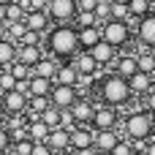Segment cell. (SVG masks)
<instances>
[{
	"label": "cell",
	"mask_w": 155,
	"mask_h": 155,
	"mask_svg": "<svg viewBox=\"0 0 155 155\" xmlns=\"http://www.w3.org/2000/svg\"><path fill=\"white\" fill-rule=\"evenodd\" d=\"M46 49L57 60H71L79 52V30H76V25H54L46 33Z\"/></svg>",
	"instance_id": "obj_1"
},
{
	"label": "cell",
	"mask_w": 155,
	"mask_h": 155,
	"mask_svg": "<svg viewBox=\"0 0 155 155\" xmlns=\"http://www.w3.org/2000/svg\"><path fill=\"white\" fill-rule=\"evenodd\" d=\"M98 93H101V101H104L106 106H114V109L125 106V104L134 98L128 79L120 76V74H109V76H104L101 84H98Z\"/></svg>",
	"instance_id": "obj_2"
},
{
	"label": "cell",
	"mask_w": 155,
	"mask_h": 155,
	"mask_svg": "<svg viewBox=\"0 0 155 155\" xmlns=\"http://www.w3.org/2000/svg\"><path fill=\"white\" fill-rule=\"evenodd\" d=\"M153 128H155V117L147 109H136L125 117V136L134 139H153Z\"/></svg>",
	"instance_id": "obj_3"
},
{
	"label": "cell",
	"mask_w": 155,
	"mask_h": 155,
	"mask_svg": "<svg viewBox=\"0 0 155 155\" xmlns=\"http://www.w3.org/2000/svg\"><path fill=\"white\" fill-rule=\"evenodd\" d=\"M101 38L120 49V46H125L131 41V25L123 22V19H109V22L101 25Z\"/></svg>",
	"instance_id": "obj_4"
},
{
	"label": "cell",
	"mask_w": 155,
	"mask_h": 155,
	"mask_svg": "<svg viewBox=\"0 0 155 155\" xmlns=\"http://www.w3.org/2000/svg\"><path fill=\"white\" fill-rule=\"evenodd\" d=\"M46 14L54 25H71L79 14L76 0H49L46 3Z\"/></svg>",
	"instance_id": "obj_5"
},
{
	"label": "cell",
	"mask_w": 155,
	"mask_h": 155,
	"mask_svg": "<svg viewBox=\"0 0 155 155\" xmlns=\"http://www.w3.org/2000/svg\"><path fill=\"white\" fill-rule=\"evenodd\" d=\"M117 120H120V114H117V109L114 106H95V114H93V131H117Z\"/></svg>",
	"instance_id": "obj_6"
},
{
	"label": "cell",
	"mask_w": 155,
	"mask_h": 155,
	"mask_svg": "<svg viewBox=\"0 0 155 155\" xmlns=\"http://www.w3.org/2000/svg\"><path fill=\"white\" fill-rule=\"evenodd\" d=\"M76 98H79V90L71 87V84H54L52 93H49V101H52V106H57V109H71V106L76 104Z\"/></svg>",
	"instance_id": "obj_7"
},
{
	"label": "cell",
	"mask_w": 155,
	"mask_h": 155,
	"mask_svg": "<svg viewBox=\"0 0 155 155\" xmlns=\"http://www.w3.org/2000/svg\"><path fill=\"white\" fill-rule=\"evenodd\" d=\"M90 54H93V60L98 63V65H112V63H117V46H112V44H106L104 38L93 46V49H87Z\"/></svg>",
	"instance_id": "obj_8"
},
{
	"label": "cell",
	"mask_w": 155,
	"mask_h": 155,
	"mask_svg": "<svg viewBox=\"0 0 155 155\" xmlns=\"http://www.w3.org/2000/svg\"><path fill=\"white\" fill-rule=\"evenodd\" d=\"M71 63H74V68L79 71V76H98V63L93 60V54L90 52H84V49H79L74 57H71Z\"/></svg>",
	"instance_id": "obj_9"
},
{
	"label": "cell",
	"mask_w": 155,
	"mask_h": 155,
	"mask_svg": "<svg viewBox=\"0 0 155 155\" xmlns=\"http://www.w3.org/2000/svg\"><path fill=\"white\" fill-rule=\"evenodd\" d=\"M87 147H95V131L87 128V125H76L71 131V150H87Z\"/></svg>",
	"instance_id": "obj_10"
},
{
	"label": "cell",
	"mask_w": 155,
	"mask_h": 155,
	"mask_svg": "<svg viewBox=\"0 0 155 155\" xmlns=\"http://www.w3.org/2000/svg\"><path fill=\"white\" fill-rule=\"evenodd\" d=\"M27 101H30V95H25V93H19V90L3 93L5 114H25V112H27Z\"/></svg>",
	"instance_id": "obj_11"
},
{
	"label": "cell",
	"mask_w": 155,
	"mask_h": 155,
	"mask_svg": "<svg viewBox=\"0 0 155 155\" xmlns=\"http://www.w3.org/2000/svg\"><path fill=\"white\" fill-rule=\"evenodd\" d=\"M71 114H74V120H76V125H87V123H93V114H95V106H93V101L90 98H76V104L68 109Z\"/></svg>",
	"instance_id": "obj_12"
},
{
	"label": "cell",
	"mask_w": 155,
	"mask_h": 155,
	"mask_svg": "<svg viewBox=\"0 0 155 155\" xmlns=\"http://www.w3.org/2000/svg\"><path fill=\"white\" fill-rule=\"evenodd\" d=\"M136 33H139V41L144 46H153L155 49V11L136 22Z\"/></svg>",
	"instance_id": "obj_13"
},
{
	"label": "cell",
	"mask_w": 155,
	"mask_h": 155,
	"mask_svg": "<svg viewBox=\"0 0 155 155\" xmlns=\"http://www.w3.org/2000/svg\"><path fill=\"white\" fill-rule=\"evenodd\" d=\"M41 57H44L41 44H19V46H16V60L25 63V65H30V68H33Z\"/></svg>",
	"instance_id": "obj_14"
},
{
	"label": "cell",
	"mask_w": 155,
	"mask_h": 155,
	"mask_svg": "<svg viewBox=\"0 0 155 155\" xmlns=\"http://www.w3.org/2000/svg\"><path fill=\"white\" fill-rule=\"evenodd\" d=\"M54 84H71V87H76V84H79V71L74 68V63H71V60H63V63L57 65Z\"/></svg>",
	"instance_id": "obj_15"
},
{
	"label": "cell",
	"mask_w": 155,
	"mask_h": 155,
	"mask_svg": "<svg viewBox=\"0 0 155 155\" xmlns=\"http://www.w3.org/2000/svg\"><path fill=\"white\" fill-rule=\"evenodd\" d=\"M49 14L46 11H27L25 14V25H27V30H33V33H49Z\"/></svg>",
	"instance_id": "obj_16"
},
{
	"label": "cell",
	"mask_w": 155,
	"mask_h": 155,
	"mask_svg": "<svg viewBox=\"0 0 155 155\" xmlns=\"http://www.w3.org/2000/svg\"><path fill=\"white\" fill-rule=\"evenodd\" d=\"M128 84H131V93H134V95H147L155 87L153 74H144V71H136V74L128 79Z\"/></svg>",
	"instance_id": "obj_17"
},
{
	"label": "cell",
	"mask_w": 155,
	"mask_h": 155,
	"mask_svg": "<svg viewBox=\"0 0 155 155\" xmlns=\"http://www.w3.org/2000/svg\"><path fill=\"white\" fill-rule=\"evenodd\" d=\"M46 144H49L54 153L71 150V131H65V128H52V131H49V139H46Z\"/></svg>",
	"instance_id": "obj_18"
},
{
	"label": "cell",
	"mask_w": 155,
	"mask_h": 155,
	"mask_svg": "<svg viewBox=\"0 0 155 155\" xmlns=\"http://www.w3.org/2000/svg\"><path fill=\"white\" fill-rule=\"evenodd\" d=\"M57 65H60V60H57V57H46V54H44V57L33 65V76H44V79H52V82H54Z\"/></svg>",
	"instance_id": "obj_19"
},
{
	"label": "cell",
	"mask_w": 155,
	"mask_h": 155,
	"mask_svg": "<svg viewBox=\"0 0 155 155\" xmlns=\"http://www.w3.org/2000/svg\"><path fill=\"white\" fill-rule=\"evenodd\" d=\"M79 30V49H93L98 41H101V25H95V27H76Z\"/></svg>",
	"instance_id": "obj_20"
},
{
	"label": "cell",
	"mask_w": 155,
	"mask_h": 155,
	"mask_svg": "<svg viewBox=\"0 0 155 155\" xmlns=\"http://www.w3.org/2000/svg\"><path fill=\"white\" fill-rule=\"evenodd\" d=\"M136 71H139V65H136V54H123V57H117V63H114V74L131 79Z\"/></svg>",
	"instance_id": "obj_21"
},
{
	"label": "cell",
	"mask_w": 155,
	"mask_h": 155,
	"mask_svg": "<svg viewBox=\"0 0 155 155\" xmlns=\"http://www.w3.org/2000/svg\"><path fill=\"white\" fill-rule=\"evenodd\" d=\"M117 142H120L117 131H95V150H101V153H112Z\"/></svg>",
	"instance_id": "obj_22"
},
{
	"label": "cell",
	"mask_w": 155,
	"mask_h": 155,
	"mask_svg": "<svg viewBox=\"0 0 155 155\" xmlns=\"http://www.w3.org/2000/svg\"><path fill=\"white\" fill-rule=\"evenodd\" d=\"M49 125L44 123V120H35V123H27V136L33 139V142H46L49 139Z\"/></svg>",
	"instance_id": "obj_23"
},
{
	"label": "cell",
	"mask_w": 155,
	"mask_h": 155,
	"mask_svg": "<svg viewBox=\"0 0 155 155\" xmlns=\"http://www.w3.org/2000/svg\"><path fill=\"white\" fill-rule=\"evenodd\" d=\"M14 60H16V44L8 41V38H3L0 41V68H8Z\"/></svg>",
	"instance_id": "obj_24"
},
{
	"label": "cell",
	"mask_w": 155,
	"mask_h": 155,
	"mask_svg": "<svg viewBox=\"0 0 155 155\" xmlns=\"http://www.w3.org/2000/svg\"><path fill=\"white\" fill-rule=\"evenodd\" d=\"M54 87L52 79H44V76H30V95H49Z\"/></svg>",
	"instance_id": "obj_25"
},
{
	"label": "cell",
	"mask_w": 155,
	"mask_h": 155,
	"mask_svg": "<svg viewBox=\"0 0 155 155\" xmlns=\"http://www.w3.org/2000/svg\"><path fill=\"white\" fill-rule=\"evenodd\" d=\"M128 8H131V19H142V16H147V14H153V0H131L128 3Z\"/></svg>",
	"instance_id": "obj_26"
},
{
	"label": "cell",
	"mask_w": 155,
	"mask_h": 155,
	"mask_svg": "<svg viewBox=\"0 0 155 155\" xmlns=\"http://www.w3.org/2000/svg\"><path fill=\"white\" fill-rule=\"evenodd\" d=\"M136 65L144 74H155V52H139L136 54Z\"/></svg>",
	"instance_id": "obj_27"
},
{
	"label": "cell",
	"mask_w": 155,
	"mask_h": 155,
	"mask_svg": "<svg viewBox=\"0 0 155 155\" xmlns=\"http://www.w3.org/2000/svg\"><path fill=\"white\" fill-rule=\"evenodd\" d=\"M33 144H35V142L27 139V136H25V139H14L8 153H11V155H30V153H33Z\"/></svg>",
	"instance_id": "obj_28"
},
{
	"label": "cell",
	"mask_w": 155,
	"mask_h": 155,
	"mask_svg": "<svg viewBox=\"0 0 155 155\" xmlns=\"http://www.w3.org/2000/svg\"><path fill=\"white\" fill-rule=\"evenodd\" d=\"M25 5L16 0V3H11V5H5V22H25Z\"/></svg>",
	"instance_id": "obj_29"
},
{
	"label": "cell",
	"mask_w": 155,
	"mask_h": 155,
	"mask_svg": "<svg viewBox=\"0 0 155 155\" xmlns=\"http://www.w3.org/2000/svg\"><path fill=\"white\" fill-rule=\"evenodd\" d=\"M25 33H27V25L25 22H8V41H14L16 46L22 44Z\"/></svg>",
	"instance_id": "obj_30"
},
{
	"label": "cell",
	"mask_w": 155,
	"mask_h": 155,
	"mask_svg": "<svg viewBox=\"0 0 155 155\" xmlns=\"http://www.w3.org/2000/svg\"><path fill=\"white\" fill-rule=\"evenodd\" d=\"M74 22H76V27H95V25H101L98 16H95V11H79Z\"/></svg>",
	"instance_id": "obj_31"
},
{
	"label": "cell",
	"mask_w": 155,
	"mask_h": 155,
	"mask_svg": "<svg viewBox=\"0 0 155 155\" xmlns=\"http://www.w3.org/2000/svg\"><path fill=\"white\" fill-rule=\"evenodd\" d=\"M8 71L16 76V82H22V79H30V76H33V68H30V65H25V63H19V60H14V63L8 65Z\"/></svg>",
	"instance_id": "obj_32"
},
{
	"label": "cell",
	"mask_w": 155,
	"mask_h": 155,
	"mask_svg": "<svg viewBox=\"0 0 155 155\" xmlns=\"http://www.w3.org/2000/svg\"><path fill=\"white\" fill-rule=\"evenodd\" d=\"M60 117H63V109H57V106H49V109L41 114V120H44L49 128H60Z\"/></svg>",
	"instance_id": "obj_33"
},
{
	"label": "cell",
	"mask_w": 155,
	"mask_h": 155,
	"mask_svg": "<svg viewBox=\"0 0 155 155\" xmlns=\"http://www.w3.org/2000/svg\"><path fill=\"white\" fill-rule=\"evenodd\" d=\"M11 90H16V76L8 68H3V74H0V95L3 93H11Z\"/></svg>",
	"instance_id": "obj_34"
},
{
	"label": "cell",
	"mask_w": 155,
	"mask_h": 155,
	"mask_svg": "<svg viewBox=\"0 0 155 155\" xmlns=\"http://www.w3.org/2000/svg\"><path fill=\"white\" fill-rule=\"evenodd\" d=\"M95 16H98L101 25L109 22V19H112V0H98V5H95Z\"/></svg>",
	"instance_id": "obj_35"
},
{
	"label": "cell",
	"mask_w": 155,
	"mask_h": 155,
	"mask_svg": "<svg viewBox=\"0 0 155 155\" xmlns=\"http://www.w3.org/2000/svg\"><path fill=\"white\" fill-rule=\"evenodd\" d=\"M112 19H123V22H131V8L125 3H112Z\"/></svg>",
	"instance_id": "obj_36"
},
{
	"label": "cell",
	"mask_w": 155,
	"mask_h": 155,
	"mask_svg": "<svg viewBox=\"0 0 155 155\" xmlns=\"http://www.w3.org/2000/svg\"><path fill=\"white\" fill-rule=\"evenodd\" d=\"M112 155H134V144H131V139H120V142L114 144Z\"/></svg>",
	"instance_id": "obj_37"
},
{
	"label": "cell",
	"mask_w": 155,
	"mask_h": 155,
	"mask_svg": "<svg viewBox=\"0 0 155 155\" xmlns=\"http://www.w3.org/2000/svg\"><path fill=\"white\" fill-rule=\"evenodd\" d=\"M11 134H8V128L5 125H0V155H5L8 150H11Z\"/></svg>",
	"instance_id": "obj_38"
},
{
	"label": "cell",
	"mask_w": 155,
	"mask_h": 155,
	"mask_svg": "<svg viewBox=\"0 0 155 155\" xmlns=\"http://www.w3.org/2000/svg\"><path fill=\"white\" fill-rule=\"evenodd\" d=\"M30 155H54V150H52L46 142H35V144H33V153H30Z\"/></svg>",
	"instance_id": "obj_39"
},
{
	"label": "cell",
	"mask_w": 155,
	"mask_h": 155,
	"mask_svg": "<svg viewBox=\"0 0 155 155\" xmlns=\"http://www.w3.org/2000/svg\"><path fill=\"white\" fill-rule=\"evenodd\" d=\"M95 5H98V0H76L79 11H95Z\"/></svg>",
	"instance_id": "obj_40"
},
{
	"label": "cell",
	"mask_w": 155,
	"mask_h": 155,
	"mask_svg": "<svg viewBox=\"0 0 155 155\" xmlns=\"http://www.w3.org/2000/svg\"><path fill=\"white\" fill-rule=\"evenodd\" d=\"M144 98H147V112H150V114L155 117V87L150 90V93H147V95H144Z\"/></svg>",
	"instance_id": "obj_41"
},
{
	"label": "cell",
	"mask_w": 155,
	"mask_h": 155,
	"mask_svg": "<svg viewBox=\"0 0 155 155\" xmlns=\"http://www.w3.org/2000/svg\"><path fill=\"white\" fill-rule=\"evenodd\" d=\"M8 38V22H0V41Z\"/></svg>",
	"instance_id": "obj_42"
},
{
	"label": "cell",
	"mask_w": 155,
	"mask_h": 155,
	"mask_svg": "<svg viewBox=\"0 0 155 155\" xmlns=\"http://www.w3.org/2000/svg\"><path fill=\"white\" fill-rule=\"evenodd\" d=\"M95 153H98L95 147H87V150H76V155H95Z\"/></svg>",
	"instance_id": "obj_43"
},
{
	"label": "cell",
	"mask_w": 155,
	"mask_h": 155,
	"mask_svg": "<svg viewBox=\"0 0 155 155\" xmlns=\"http://www.w3.org/2000/svg\"><path fill=\"white\" fill-rule=\"evenodd\" d=\"M144 155H155V139H150V144H147V153Z\"/></svg>",
	"instance_id": "obj_44"
},
{
	"label": "cell",
	"mask_w": 155,
	"mask_h": 155,
	"mask_svg": "<svg viewBox=\"0 0 155 155\" xmlns=\"http://www.w3.org/2000/svg\"><path fill=\"white\" fill-rule=\"evenodd\" d=\"M5 117V104H3V95H0V120Z\"/></svg>",
	"instance_id": "obj_45"
},
{
	"label": "cell",
	"mask_w": 155,
	"mask_h": 155,
	"mask_svg": "<svg viewBox=\"0 0 155 155\" xmlns=\"http://www.w3.org/2000/svg\"><path fill=\"white\" fill-rule=\"evenodd\" d=\"M0 22H5V5H0Z\"/></svg>",
	"instance_id": "obj_46"
},
{
	"label": "cell",
	"mask_w": 155,
	"mask_h": 155,
	"mask_svg": "<svg viewBox=\"0 0 155 155\" xmlns=\"http://www.w3.org/2000/svg\"><path fill=\"white\" fill-rule=\"evenodd\" d=\"M54 155H76L74 150H63V153H54Z\"/></svg>",
	"instance_id": "obj_47"
},
{
	"label": "cell",
	"mask_w": 155,
	"mask_h": 155,
	"mask_svg": "<svg viewBox=\"0 0 155 155\" xmlns=\"http://www.w3.org/2000/svg\"><path fill=\"white\" fill-rule=\"evenodd\" d=\"M11 3H16V0H0V5H11Z\"/></svg>",
	"instance_id": "obj_48"
},
{
	"label": "cell",
	"mask_w": 155,
	"mask_h": 155,
	"mask_svg": "<svg viewBox=\"0 0 155 155\" xmlns=\"http://www.w3.org/2000/svg\"><path fill=\"white\" fill-rule=\"evenodd\" d=\"M112 3H125V5H128V3H131V0H112Z\"/></svg>",
	"instance_id": "obj_49"
},
{
	"label": "cell",
	"mask_w": 155,
	"mask_h": 155,
	"mask_svg": "<svg viewBox=\"0 0 155 155\" xmlns=\"http://www.w3.org/2000/svg\"><path fill=\"white\" fill-rule=\"evenodd\" d=\"M95 155H112V153H101V150H98V153H95Z\"/></svg>",
	"instance_id": "obj_50"
},
{
	"label": "cell",
	"mask_w": 155,
	"mask_h": 155,
	"mask_svg": "<svg viewBox=\"0 0 155 155\" xmlns=\"http://www.w3.org/2000/svg\"><path fill=\"white\" fill-rule=\"evenodd\" d=\"M153 11H155V0H153Z\"/></svg>",
	"instance_id": "obj_51"
},
{
	"label": "cell",
	"mask_w": 155,
	"mask_h": 155,
	"mask_svg": "<svg viewBox=\"0 0 155 155\" xmlns=\"http://www.w3.org/2000/svg\"><path fill=\"white\" fill-rule=\"evenodd\" d=\"M134 155H144V153H134Z\"/></svg>",
	"instance_id": "obj_52"
},
{
	"label": "cell",
	"mask_w": 155,
	"mask_h": 155,
	"mask_svg": "<svg viewBox=\"0 0 155 155\" xmlns=\"http://www.w3.org/2000/svg\"><path fill=\"white\" fill-rule=\"evenodd\" d=\"M153 139H155V128H153Z\"/></svg>",
	"instance_id": "obj_53"
},
{
	"label": "cell",
	"mask_w": 155,
	"mask_h": 155,
	"mask_svg": "<svg viewBox=\"0 0 155 155\" xmlns=\"http://www.w3.org/2000/svg\"><path fill=\"white\" fill-rule=\"evenodd\" d=\"M5 155H11V153H5Z\"/></svg>",
	"instance_id": "obj_54"
}]
</instances>
